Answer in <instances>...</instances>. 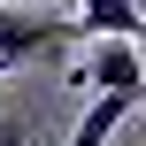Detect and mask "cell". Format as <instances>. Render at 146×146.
<instances>
[{
	"label": "cell",
	"instance_id": "cell-3",
	"mask_svg": "<svg viewBox=\"0 0 146 146\" xmlns=\"http://www.w3.org/2000/svg\"><path fill=\"white\" fill-rule=\"evenodd\" d=\"M77 31L85 38H146V15L131 0H77Z\"/></svg>",
	"mask_w": 146,
	"mask_h": 146
},
{
	"label": "cell",
	"instance_id": "cell-1",
	"mask_svg": "<svg viewBox=\"0 0 146 146\" xmlns=\"http://www.w3.org/2000/svg\"><path fill=\"white\" fill-rule=\"evenodd\" d=\"M69 85H85V92H139V100H146V62H139V38H92Z\"/></svg>",
	"mask_w": 146,
	"mask_h": 146
},
{
	"label": "cell",
	"instance_id": "cell-6",
	"mask_svg": "<svg viewBox=\"0 0 146 146\" xmlns=\"http://www.w3.org/2000/svg\"><path fill=\"white\" fill-rule=\"evenodd\" d=\"M8 69H15V62H0V77H8Z\"/></svg>",
	"mask_w": 146,
	"mask_h": 146
},
{
	"label": "cell",
	"instance_id": "cell-4",
	"mask_svg": "<svg viewBox=\"0 0 146 146\" xmlns=\"http://www.w3.org/2000/svg\"><path fill=\"white\" fill-rule=\"evenodd\" d=\"M123 115H139V92H92V108L77 115V131H69V146H108Z\"/></svg>",
	"mask_w": 146,
	"mask_h": 146
},
{
	"label": "cell",
	"instance_id": "cell-2",
	"mask_svg": "<svg viewBox=\"0 0 146 146\" xmlns=\"http://www.w3.org/2000/svg\"><path fill=\"white\" fill-rule=\"evenodd\" d=\"M77 38V23H38V15H8L0 8V62H38V54H62Z\"/></svg>",
	"mask_w": 146,
	"mask_h": 146
},
{
	"label": "cell",
	"instance_id": "cell-5",
	"mask_svg": "<svg viewBox=\"0 0 146 146\" xmlns=\"http://www.w3.org/2000/svg\"><path fill=\"white\" fill-rule=\"evenodd\" d=\"M0 146H23V131H15V123H0Z\"/></svg>",
	"mask_w": 146,
	"mask_h": 146
},
{
	"label": "cell",
	"instance_id": "cell-7",
	"mask_svg": "<svg viewBox=\"0 0 146 146\" xmlns=\"http://www.w3.org/2000/svg\"><path fill=\"white\" fill-rule=\"evenodd\" d=\"M131 8H139V15H146V0H131Z\"/></svg>",
	"mask_w": 146,
	"mask_h": 146
}]
</instances>
